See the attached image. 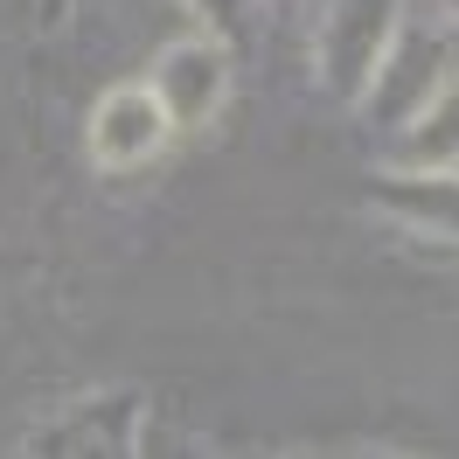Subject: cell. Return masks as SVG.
<instances>
[{
    "mask_svg": "<svg viewBox=\"0 0 459 459\" xmlns=\"http://www.w3.org/2000/svg\"><path fill=\"white\" fill-rule=\"evenodd\" d=\"M146 84H153V98H160V112H168L174 133H195V126H209V118L223 112L230 56H223L216 35H181V42H168V49L153 56Z\"/></svg>",
    "mask_w": 459,
    "mask_h": 459,
    "instance_id": "cell-3",
    "label": "cell"
},
{
    "mask_svg": "<svg viewBox=\"0 0 459 459\" xmlns=\"http://www.w3.org/2000/svg\"><path fill=\"white\" fill-rule=\"evenodd\" d=\"M140 431H146V403L133 390H98V397L42 418L22 438V453H140Z\"/></svg>",
    "mask_w": 459,
    "mask_h": 459,
    "instance_id": "cell-5",
    "label": "cell"
},
{
    "mask_svg": "<svg viewBox=\"0 0 459 459\" xmlns=\"http://www.w3.org/2000/svg\"><path fill=\"white\" fill-rule=\"evenodd\" d=\"M397 22H403V0H327V14H320V29H314V70H320V84H327V98L355 105L369 91Z\"/></svg>",
    "mask_w": 459,
    "mask_h": 459,
    "instance_id": "cell-2",
    "label": "cell"
},
{
    "mask_svg": "<svg viewBox=\"0 0 459 459\" xmlns=\"http://www.w3.org/2000/svg\"><path fill=\"white\" fill-rule=\"evenodd\" d=\"M446 14H459V0H446Z\"/></svg>",
    "mask_w": 459,
    "mask_h": 459,
    "instance_id": "cell-7",
    "label": "cell"
},
{
    "mask_svg": "<svg viewBox=\"0 0 459 459\" xmlns=\"http://www.w3.org/2000/svg\"><path fill=\"white\" fill-rule=\"evenodd\" d=\"M453 160H459V77L397 133V168H453Z\"/></svg>",
    "mask_w": 459,
    "mask_h": 459,
    "instance_id": "cell-6",
    "label": "cell"
},
{
    "mask_svg": "<svg viewBox=\"0 0 459 459\" xmlns=\"http://www.w3.org/2000/svg\"><path fill=\"white\" fill-rule=\"evenodd\" d=\"M168 140H174V126H168V112H160V98H153L146 77H140V84H112L98 105H91L84 146H91L98 168H112V174L146 168Z\"/></svg>",
    "mask_w": 459,
    "mask_h": 459,
    "instance_id": "cell-4",
    "label": "cell"
},
{
    "mask_svg": "<svg viewBox=\"0 0 459 459\" xmlns=\"http://www.w3.org/2000/svg\"><path fill=\"white\" fill-rule=\"evenodd\" d=\"M453 77H459V14L397 22V35H390L383 63H376L369 91H362L355 105H362V118H369L376 133H390V140H397L403 126L425 112Z\"/></svg>",
    "mask_w": 459,
    "mask_h": 459,
    "instance_id": "cell-1",
    "label": "cell"
}]
</instances>
